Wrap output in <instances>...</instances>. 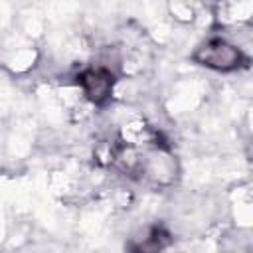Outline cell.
Here are the masks:
<instances>
[{
    "label": "cell",
    "mask_w": 253,
    "mask_h": 253,
    "mask_svg": "<svg viewBox=\"0 0 253 253\" xmlns=\"http://www.w3.org/2000/svg\"><path fill=\"white\" fill-rule=\"evenodd\" d=\"M196 57L204 65L215 69H233L235 65H239V51L223 40H211L196 53Z\"/></svg>",
    "instance_id": "cell-1"
},
{
    "label": "cell",
    "mask_w": 253,
    "mask_h": 253,
    "mask_svg": "<svg viewBox=\"0 0 253 253\" xmlns=\"http://www.w3.org/2000/svg\"><path fill=\"white\" fill-rule=\"evenodd\" d=\"M81 85L87 93V97L95 103H103L111 95L113 87V75L107 69H89L81 75Z\"/></svg>",
    "instance_id": "cell-2"
}]
</instances>
